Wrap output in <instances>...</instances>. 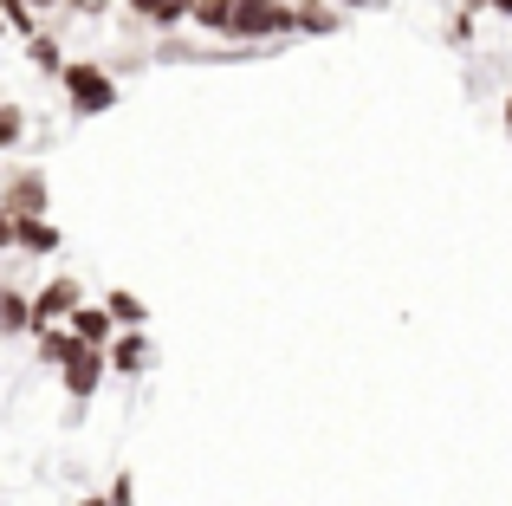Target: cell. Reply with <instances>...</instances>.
Masks as SVG:
<instances>
[{
    "label": "cell",
    "mask_w": 512,
    "mask_h": 506,
    "mask_svg": "<svg viewBox=\"0 0 512 506\" xmlns=\"http://www.w3.org/2000/svg\"><path fill=\"white\" fill-rule=\"evenodd\" d=\"M299 26H305V33H331V26H338V13H331L325 0H312V7H299Z\"/></svg>",
    "instance_id": "15"
},
{
    "label": "cell",
    "mask_w": 512,
    "mask_h": 506,
    "mask_svg": "<svg viewBox=\"0 0 512 506\" xmlns=\"http://www.w3.org/2000/svg\"><path fill=\"white\" fill-rule=\"evenodd\" d=\"M65 325H72V338H78V344H91V351H98V344L111 338V312H98V305H78V312L65 318Z\"/></svg>",
    "instance_id": "6"
},
{
    "label": "cell",
    "mask_w": 512,
    "mask_h": 506,
    "mask_svg": "<svg viewBox=\"0 0 512 506\" xmlns=\"http://www.w3.org/2000/svg\"><path fill=\"white\" fill-rule=\"evenodd\" d=\"M72 312H78V279H52V286L33 299V331H52L59 318H72Z\"/></svg>",
    "instance_id": "4"
},
{
    "label": "cell",
    "mask_w": 512,
    "mask_h": 506,
    "mask_svg": "<svg viewBox=\"0 0 512 506\" xmlns=\"http://www.w3.org/2000/svg\"><path fill=\"white\" fill-rule=\"evenodd\" d=\"M65 91H72V104L85 117H98V111H111V104H117V85L98 72V65H65Z\"/></svg>",
    "instance_id": "2"
},
{
    "label": "cell",
    "mask_w": 512,
    "mask_h": 506,
    "mask_svg": "<svg viewBox=\"0 0 512 506\" xmlns=\"http://www.w3.org/2000/svg\"><path fill=\"white\" fill-rule=\"evenodd\" d=\"M72 351H78V338H72V331H39V357H52V364H65Z\"/></svg>",
    "instance_id": "12"
},
{
    "label": "cell",
    "mask_w": 512,
    "mask_h": 506,
    "mask_svg": "<svg viewBox=\"0 0 512 506\" xmlns=\"http://www.w3.org/2000/svg\"><path fill=\"white\" fill-rule=\"evenodd\" d=\"M20 130H26V117L13 111V104H0V150H13V143H20Z\"/></svg>",
    "instance_id": "16"
},
{
    "label": "cell",
    "mask_w": 512,
    "mask_h": 506,
    "mask_svg": "<svg viewBox=\"0 0 512 506\" xmlns=\"http://www.w3.org/2000/svg\"><path fill=\"white\" fill-rule=\"evenodd\" d=\"M130 7H137L150 26H175V20H188V7H195V0H130Z\"/></svg>",
    "instance_id": "8"
},
{
    "label": "cell",
    "mask_w": 512,
    "mask_h": 506,
    "mask_svg": "<svg viewBox=\"0 0 512 506\" xmlns=\"http://www.w3.org/2000/svg\"><path fill=\"white\" fill-rule=\"evenodd\" d=\"M344 7H363V0H344Z\"/></svg>",
    "instance_id": "21"
},
{
    "label": "cell",
    "mask_w": 512,
    "mask_h": 506,
    "mask_svg": "<svg viewBox=\"0 0 512 506\" xmlns=\"http://www.w3.org/2000/svg\"><path fill=\"white\" fill-rule=\"evenodd\" d=\"M195 26H208V33H227V0H195Z\"/></svg>",
    "instance_id": "14"
},
{
    "label": "cell",
    "mask_w": 512,
    "mask_h": 506,
    "mask_svg": "<svg viewBox=\"0 0 512 506\" xmlns=\"http://www.w3.org/2000/svg\"><path fill=\"white\" fill-rule=\"evenodd\" d=\"M26 7H46V0H26Z\"/></svg>",
    "instance_id": "20"
},
{
    "label": "cell",
    "mask_w": 512,
    "mask_h": 506,
    "mask_svg": "<svg viewBox=\"0 0 512 506\" xmlns=\"http://www.w3.org/2000/svg\"><path fill=\"white\" fill-rule=\"evenodd\" d=\"M13 241L26 253H52L59 247V228H46V221H13Z\"/></svg>",
    "instance_id": "9"
},
{
    "label": "cell",
    "mask_w": 512,
    "mask_h": 506,
    "mask_svg": "<svg viewBox=\"0 0 512 506\" xmlns=\"http://www.w3.org/2000/svg\"><path fill=\"white\" fill-rule=\"evenodd\" d=\"M98 383H104V357L91 351V344H78V351L65 357V390H72V396H91Z\"/></svg>",
    "instance_id": "5"
},
{
    "label": "cell",
    "mask_w": 512,
    "mask_h": 506,
    "mask_svg": "<svg viewBox=\"0 0 512 506\" xmlns=\"http://www.w3.org/2000/svg\"><path fill=\"white\" fill-rule=\"evenodd\" d=\"M299 13L279 7V0H227V33L240 39H266V33H292Z\"/></svg>",
    "instance_id": "1"
},
{
    "label": "cell",
    "mask_w": 512,
    "mask_h": 506,
    "mask_svg": "<svg viewBox=\"0 0 512 506\" xmlns=\"http://www.w3.org/2000/svg\"><path fill=\"white\" fill-rule=\"evenodd\" d=\"M78 506H111V500H78Z\"/></svg>",
    "instance_id": "19"
},
{
    "label": "cell",
    "mask_w": 512,
    "mask_h": 506,
    "mask_svg": "<svg viewBox=\"0 0 512 506\" xmlns=\"http://www.w3.org/2000/svg\"><path fill=\"white\" fill-rule=\"evenodd\" d=\"M0 215L7 221H39L46 215V176H39V169H20V176L7 182V195H0Z\"/></svg>",
    "instance_id": "3"
},
{
    "label": "cell",
    "mask_w": 512,
    "mask_h": 506,
    "mask_svg": "<svg viewBox=\"0 0 512 506\" xmlns=\"http://www.w3.org/2000/svg\"><path fill=\"white\" fill-rule=\"evenodd\" d=\"M72 7H78V13H98V7H104V0H72Z\"/></svg>",
    "instance_id": "17"
},
{
    "label": "cell",
    "mask_w": 512,
    "mask_h": 506,
    "mask_svg": "<svg viewBox=\"0 0 512 506\" xmlns=\"http://www.w3.org/2000/svg\"><path fill=\"white\" fill-rule=\"evenodd\" d=\"M104 312H111V325H143V299H137V292H111Z\"/></svg>",
    "instance_id": "10"
},
{
    "label": "cell",
    "mask_w": 512,
    "mask_h": 506,
    "mask_svg": "<svg viewBox=\"0 0 512 506\" xmlns=\"http://www.w3.org/2000/svg\"><path fill=\"white\" fill-rule=\"evenodd\" d=\"M26 325H33V305L13 286H0V338H13V331H26Z\"/></svg>",
    "instance_id": "7"
},
{
    "label": "cell",
    "mask_w": 512,
    "mask_h": 506,
    "mask_svg": "<svg viewBox=\"0 0 512 506\" xmlns=\"http://www.w3.org/2000/svg\"><path fill=\"white\" fill-rule=\"evenodd\" d=\"M150 364V344H143V331H130L124 344H117V370H143Z\"/></svg>",
    "instance_id": "13"
},
{
    "label": "cell",
    "mask_w": 512,
    "mask_h": 506,
    "mask_svg": "<svg viewBox=\"0 0 512 506\" xmlns=\"http://www.w3.org/2000/svg\"><path fill=\"white\" fill-rule=\"evenodd\" d=\"M26 52H33V65H39V72H65V65H59V39L33 33V39H26Z\"/></svg>",
    "instance_id": "11"
},
{
    "label": "cell",
    "mask_w": 512,
    "mask_h": 506,
    "mask_svg": "<svg viewBox=\"0 0 512 506\" xmlns=\"http://www.w3.org/2000/svg\"><path fill=\"white\" fill-rule=\"evenodd\" d=\"M7 241H13V221H7V215H0V247H7Z\"/></svg>",
    "instance_id": "18"
}]
</instances>
